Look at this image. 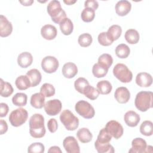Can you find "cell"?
<instances>
[{
    "mask_svg": "<svg viewBox=\"0 0 153 153\" xmlns=\"http://www.w3.org/2000/svg\"><path fill=\"white\" fill-rule=\"evenodd\" d=\"M76 136L79 140L82 143L90 142L93 138V134L87 128H81L76 133Z\"/></svg>",
    "mask_w": 153,
    "mask_h": 153,
    "instance_id": "24",
    "label": "cell"
},
{
    "mask_svg": "<svg viewBox=\"0 0 153 153\" xmlns=\"http://www.w3.org/2000/svg\"><path fill=\"white\" fill-rule=\"evenodd\" d=\"M40 93H41L45 97H50L54 95L55 88L52 84L44 83L40 88Z\"/></svg>",
    "mask_w": 153,
    "mask_h": 153,
    "instance_id": "41",
    "label": "cell"
},
{
    "mask_svg": "<svg viewBox=\"0 0 153 153\" xmlns=\"http://www.w3.org/2000/svg\"><path fill=\"white\" fill-rule=\"evenodd\" d=\"M124 37L128 43L130 44H135L139 42L140 36L139 32L136 30L130 29L126 32Z\"/></svg>",
    "mask_w": 153,
    "mask_h": 153,
    "instance_id": "26",
    "label": "cell"
},
{
    "mask_svg": "<svg viewBox=\"0 0 153 153\" xmlns=\"http://www.w3.org/2000/svg\"><path fill=\"white\" fill-rule=\"evenodd\" d=\"M27 96L25 93H17L12 98L13 103L17 106H23L27 103Z\"/></svg>",
    "mask_w": 153,
    "mask_h": 153,
    "instance_id": "31",
    "label": "cell"
},
{
    "mask_svg": "<svg viewBox=\"0 0 153 153\" xmlns=\"http://www.w3.org/2000/svg\"><path fill=\"white\" fill-rule=\"evenodd\" d=\"M114 75L121 82H130L133 78V74L128 67L123 63L117 64L113 69Z\"/></svg>",
    "mask_w": 153,
    "mask_h": 153,
    "instance_id": "5",
    "label": "cell"
},
{
    "mask_svg": "<svg viewBox=\"0 0 153 153\" xmlns=\"http://www.w3.org/2000/svg\"><path fill=\"white\" fill-rule=\"evenodd\" d=\"M121 33L122 28L117 25H114L110 26L106 32L108 37L112 42L117 40L120 37Z\"/></svg>",
    "mask_w": 153,
    "mask_h": 153,
    "instance_id": "23",
    "label": "cell"
},
{
    "mask_svg": "<svg viewBox=\"0 0 153 153\" xmlns=\"http://www.w3.org/2000/svg\"><path fill=\"white\" fill-rule=\"evenodd\" d=\"M153 93L152 91H142L139 92L134 100L136 108L141 112H146L152 108Z\"/></svg>",
    "mask_w": 153,
    "mask_h": 153,
    "instance_id": "2",
    "label": "cell"
},
{
    "mask_svg": "<svg viewBox=\"0 0 153 153\" xmlns=\"http://www.w3.org/2000/svg\"><path fill=\"white\" fill-rule=\"evenodd\" d=\"M13 91V88L10 82L4 81L2 79H0V94L2 97H9L12 94Z\"/></svg>",
    "mask_w": 153,
    "mask_h": 153,
    "instance_id": "27",
    "label": "cell"
},
{
    "mask_svg": "<svg viewBox=\"0 0 153 153\" xmlns=\"http://www.w3.org/2000/svg\"><path fill=\"white\" fill-rule=\"evenodd\" d=\"M63 2L67 5H72L76 2V1H63Z\"/></svg>",
    "mask_w": 153,
    "mask_h": 153,
    "instance_id": "50",
    "label": "cell"
},
{
    "mask_svg": "<svg viewBox=\"0 0 153 153\" xmlns=\"http://www.w3.org/2000/svg\"><path fill=\"white\" fill-rule=\"evenodd\" d=\"M48 152H56V153H62V151L60 148L59 146H53L50 148V149L48 150Z\"/></svg>",
    "mask_w": 153,
    "mask_h": 153,
    "instance_id": "48",
    "label": "cell"
},
{
    "mask_svg": "<svg viewBox=\"0 0 153 153\" xmlns=\"http://www.w3.org/2000/svg\"><path fill=\"white\" fill-rule=\"evenodd\" d=\"M60 29L62 33L65 35H69L74 30V25L71 20L68 17L65 19L60 24Z\"/></svg>",
    "mask_w": 153,
    "mask_h": 153,
    "instance_id": "25",
    "label": "cell"
},
{
    "mask_svg": "<svg viewBox=\"0 0 153 153\" xmlns=\"http://www.w3.org/2000/svg\"><path fill=\"white\" fill-rule=\"evenodd\" d=\"M76 112L85 119H90L94 117L95 111L90 103L85 100H79L75 104Z\"/></svg>",
    "mask_w": 153,
    "mask_h": 153,
    "instance_id": "7",
    "label": "cell"
},
{
    "mask_svg": "<svg viewBox=\"0 0 153 153\" xmlns=\"http://www.w3.org/2000/svg\"><path fill=\"white\" fill-rule=\"evenodd\" d=\"M9 111L8 106L7 103H0V117H5Z\"/></svg>",
    "mask_w": 153,
    "mask_h": 153,
    "instance_id": "46",
    "label": "cell"
},
{
    "mask_svg": "<svg viewBox=\"0 0 153 153\" xmlns=\"http://www.w3.org/2000/svg\"><path fill=\"white\" fill-rule=\"evenodd\" d=\"M33 62L32 54L27 51L20 53L17 57V63L22 68H26L30 66Z\"/></svg>",
    "mask_w": 153,
    "mask_h": 153,
    "instance_id": "20",
    "label": "cell"
},
{
    "mask_svg": "<svg viewBox=\"0 0 153 153\" xmlns=\"http://www.w3.org/2000/svg\"><path fill=\"white\" fill-rule=\"evenodd\" d=\"M111 139L112 136L106 131L105 128H103L100 130L96 142L99 143H109Z\"/></svg>",
    "mask_w": 153,
    "mask_h": 153,
    "instance_id": "37",
    "label": "cell"
},
{
    "mask_svg": "<svg viewBox=\"0 0 153 153\" xmlns=\"http://www.w3.org/2000/svg\"><path fill=\"white\" fill-rule=\"evenodd\" d=\"M63 75L66 78H74L78 73L76 65L72 62H68L63 66L62 69Z\"/></svg>",
    "mask_w": 153,
    "mask_h": 153,
    "instance_id": "19",
    "label": "cell"
},
{
    "mask_svg": "<svg viewBox=\"0 0 153 153\" xmlns=\"http://www.w3.org/2000/svg\"><path fill=\"white\" fill-rule=\"evenodd\" d=\"M98 42L99 43L103 46H109L112 44V42L107 36V33L105 32H101L98 35Z\"/></svg>",
    "mask_w": 153,
    "mask_h": 153,
    "instance_id": "43",
    "label": "cell"
},
{
    "mask_svg": "<svg viewBox=\"0 0 153 153\" xmlns=\"http://www.w3.org/2000/svg\"><path fill=\"white\" fill-rule=\"evenodd\" d=\"M26 75L28 76L30 82V87H33L38 85L41 81L42 76L40 72L36 69H32L27 72Z\"/></svg>",
    "mask_w": 153,
    "mask_h": 153,
    "instance_id": "21",
    "label": "cell"
},
{
    "mask_svg": "<svg viewBox=\"0 0 153 153\" xmlns=\"http://www.w3.org/2000/svg\"><path fill=\"white\" fill-rule=\"evenodd\" d=\"M130 52V48L125 44H119L115 48V54L120 59L127 58L129 56Z\"/></svg>",
    "mask_w": 153,
    "mask_h": 153,
    "instance_id": "30",
    "label": "cell"
},
{
    "mask_svg": "<svg viewBox=\"0 0 153 153\" xmlns=\"http://www.w3.org/2000/svg\"><path fill=\"white\" fill-rule=\"evenodd\" d=\"M85 8H90L94 11L96 10L99 7V4L97 1L94 0H88L86 1L84 3Z\"/></svg>",
    "mask_w": 153,
    "mask_h": 153,
    "instance_id": "45",
    "label": "cell"
},
{
    "mask_svg": "<svg viewBox=\"0 0 153 153\" xmlns=\"http://www.w3.org/2000/svg\"><path fill=\"white\" fill-rule=\"evenodd\" d=\"M108 72V69L102 66L98 63H95L92 68V73L96 78H102L105 76Z\"/></svg>",
    "mask_w": 153,
    "mask_h": 153,
    "instance_id": "34",
    "label": "cell"
},
{
    "mask_svg": "<svg viewBox=\"0 0 153 153\" xmlns=\"http://www.w3.org/2000/svg\"><path fill=\"white\" fill-rule=\"evenodd\" d=\"M30 105L36 109H41L45 105V96L41 93H36L31 96Z\"/></svg>",
    "mask_w": 153,
    "mask_h": 153,
    "instance_id": "22",
    "label": "cell"
},
{
    "mask_svg": "<svg viewBox=\"0 0 153 153\" xmlns=\"http://www.w3.org/2000/svg\"><path fill=\"white\" fill-rule=\"evenodd\" d=\"M116 100L120 103H126L130 98V93L127 88L120 87L117 88L114 93Z\"/></svg>",
    "mask_w": 153,
    "mask_h": 153,
    "instance_id": "14",
    "label": "cell"
},
{
    "mask_svg": "<svg viewBox=\"0 0 153 153\" xmlns=\"http://www.w3.org/2000/svg\"><path fill=\"white\" fill-rule=\"evenodd\" d=\"M60 120L66 130L74 131L79 126V119L69 110L63 111L60 115Z\"/></svg>",
    "mask_w": 153,
    "mask_h": 153,
    "instance_id": "4",
    "label": "cell"
},
{
    "mask_svg": "<svg viewBox=\"0 0 153 153\" xmlns=\"http://www.w3.org/2000/svg\"><path fill=\"white\" fill-rule=\"evenodd\" d=\"M94 147L99 153H113L115 152L114 147L109 143H99L95 141Z\"/></svg>",
    "mask_w": 153,
    "mask_h": 153,
    "instance_id": "33",
    "label": "cell"
},
{
    "mask_svg": "<svg viewBox=\"0 0 153 153\" xmlns=\"http://www.w3.org/2000/svg\"><path fill=\"white\" fill-rule=\"evenodd\" d=\"M15 84L17 88L20 90H25L30 87V80L26 75L18 76L16 79Z\"/></svg>",
    "mask_w": 153,
    "mask_h": 153,
    "instance_id": "28",
    "label": "cell"
},
{
    "mask_svg": "<svg viewBox=\"0 0 153 153\" xmlns=\"http://www.w3.org/2000/svg\"><path fill=\"white\" fill-rule=\"evenodd\" d=\"M113 63V59L112 56L107 53H104L100 55L98 59V63L102 66L109 69Z\"/></svg>",
    "mask_w": 153,
    "mask_h": 153,
    "instance_id": "36",
    "label": "cell"
},
{
    "mask_svg": "<svg viewBox=\"0 0 153 153\" xmlns=\"http://www.w3.org/2000/svg\"><path fill=\"white\" fill-rule=\"evenodd\" d=\"M93 41L92 36L88 33H84L80 35L78 39V44L82 47H87L91 45Z\"/></svg>",
    "mask_w": 153,
    "mask_h": 153,
    "instance_id": "40",
    "label": "cell"
},
{
    "mask_svg": "<svg viewBox=\"0 0 153 153\" xmlns=\"http://www.w3.org/2000/svg\"><path fill=\"white\" fill-rule=\"evenodd\" d=\"M27 117V111L24 108H19L10 113L9 121L13 126L17 127L23 124L26 121Z\"/></svg>",
    "mask_w": 153,
    "mask_h": 153,
    "instance_id": "6",
    "label": "cell"
},
{
    "mask_svg": "<svg viewBox=\"0 0 153 153\" xmlns=\"http://www.w3.org/2000/svg\"><path fill=\"white\" fill-rule=\"evenodd\" d=\"M62 105L59 99H53L47 101L44 105V110L47 115L55 116L62 110Z\"/></svg>",
    "mask_w": 153,
    "mask_h": 153,
    "instance_id": "10",
    "label": "cell"
},
{
    "mask_svg": "<svg viewBox=\"0 0 153 153\" xmlns=\"http://www.w3.org/2000/svg\"><path fill=\"white\" fill-rule=\"evenodd\" d=\"M29 133L34 138H41L45 134L44 118L40 114H33L29 120Z\"/></svg>",
    "mask_w": 153,
    "mask_h": 153,
    "instance_id": "1",
    "label": "cell"
},
{
    "mask_svg": "<svg viewBox=\"0 0 153 153\" xmlns=\"http://www.w3.org/2000/svg\"><path fill=\"white\" fill-rule=\"evenodd\" d=\"M97 88L99 93L102 94H108L112 89L111 82L107 80H102L97 82Z\"/></svg>",
    "mask_w": 153,
    "mask_h": 153,
    "instance_id": "29",
    "label": "cell"
},
{
    "mask_svg": "<svg viewBox=\"0 0 153 153\" xmlns=\"http://www.w3.org/2000/svg\"><path fill=\"white\" fill-rule=\"evenodd\" d=\"M24 6H29L31 5L32 3H33V1H19Z\"/></svg>",
    "mask_w": 153,
    "mask_h": 153,
    "instance_id": "49",
    "label": "cell"
},
{
    "mask_svg": "<svg viewBox=\"0 0 153 153\" xmlns=\"http://www.w3.org/2000/svg\"><path fill=\"white\" fill-rule=\"evenodd\" d=\"M136 83L141 87H148L152 83V77L146 72L139 73L136 76Z\"/></svg>",
    "mask_w": 153,
    "mask_h": 153,
    "instance_id": "15",
    "label": "cell"
},
{
    "mask_svg": "<svg viewBox=\"0 0 153 153\" xmlns=\"http://www.w3.org/2000/svg\"><path fill=\"white\" fill-rule=\"evenodd\" d=\"M47 127L50 132L52 133L56 132L58 127V124L56 120L54 118L50 119L47 123Z\"/></svg>",
    "mask_w": 153,
    "mask_h": 153,
    "instance_id": "44",
    "label": "cell"
},
{
    "mask_svg": "<svg viewBox=\"0 0 153 153\" xmlns=\"http://www.w3.org/2000/svg\"><path fill=\"white\" fill-rule=\"evenodd\" d=\"M44 151V145L41 142L33 143L27 148V152L29 153H42Z\"/></svg>",
    "mask_w": 153,
    "mask_h": 153,
    "instance_id": "42",
    "label": "cell"
},
{
    "mask_svg": "<svg viewBox=\"0 0 153 153\" xmlns=\"http://www.w3.org/2000/svg\"><path fill=\"white\" fill-rule=\"evenodd\" d=\"M59 63L58 60L51 56H48L43 58L41 61V67L42 70L48 74L55 72L58 69Z\"/></svg>",
    "mask_w": 153,
    "mask_h": 153,
    "instance_id": "8",
    "label": "cell"
},
{
    "mask_svg": "<svg viewBox=\"0 0 153 153\" xmlns=\"http://www.w3.org/2000/svg\"><path fill=\"white\" fill-rule=\"evenodd\" d=\"M131 4L126 0L118 1L115 5V12L120 16H126L131 10Z\"/></svg>",
    "mask_w": 153,
    "mask_h": 153,
    "instance_id": "18",
    "label": "cell"
},
{
    "mask_svg": "<svg viewBox=\"0 0 153 153\" xmlns=\"http://www.w3.org/2000/svg\"><path fill=\"white\" fill-rule=\"evenodd\" d=\"M105 128L112 137H114L116 139H119L123 134L124 130L123 126L120 123L115 120L108 121Z\"/></svg>",
    "mask_w": 153,
    "mask_h": 153,
    "instance_id": "9",
    "label": "cell"
},
{
    "mask_svg": "<svg viewBox=\"0 0 153 153\" xmlns=\"http://www.w3.org/2000/svg\"><path fill=\"white\" fill-rule=\"evenodd\" d=\"M140 132L146 136H150L153 133V124L151 121H143L140 126Z\"/></svg>",
    "mask_w": 153,
    "mask_h": 153,
    "instance_id": "32",
    "label": "cell"
},
{
    "mask_svg": "<svg viewBox=\"0 0 153 153\" xmlns=\"http://www.w3.org/2000/svg\"><path fill=\"white\" fill-rule=\"evenodd\" d=\"M140 118L138 114L133 111H127L124 116V120L126 124L131 127H134L137 126L140 121Z\"/></svg>",
    "mask_w": 153,
    "mask_h": 153,
    "instance_id": "17",
    "label": "cell"
},
{
    "mask_svg": "<svg viewBox=\"0 0 153 153\" xmlns=\"http://www.w3.org/2000/svg\"><path fill=\"white\" fill-rule=\"evenodd\" d=\"M99 92L97 90V89H96V88L93 87V86L89 85H88L86 88L85 89L83 94L87 97L88 99L91 100H94L95 99H96L99 95Z\"/></svg>",
    "mask_w": 153,
    "mask_h": 153,
    "instance_id": "39",
    "label": "cell"
},
{
    "mask_svg": "<svg viewBox=\"0 0 153 153\" xmlns=\"http://www.w3.org/2000/svg\"><path fill=\"white\" fill-rule=\"evenodd\" d=\"M13 31V26L6 17L3 15L0 16V36L7 37L11 35Z\"/></svg>",
    "mask_w": 153,
    "mask_h": 153,
    "instance_id": "13",
    "label": "cell"
},
{
    "mask_svg": "<svg viewBox=\"0 0 153 153\" xmlns=\"http://www.w3.org/2000/svg\"><path fill=\"white\" fill-rule=\"evenodd\" d=\"M95 17V11L90 8H85L81 12V19L85 22H91Z\"/></svg>",
    "mask_w": 153,
    "mask_h": 153,
    "instance_id": "38",
    "label": "cell"
},
{
    "mask_svg": "<svg viewBox=\"0 0 153 153\" xmlns=\"http://www.w3.org/2000/svg\"><path fill=\"white\" fill-rule=\"evenodd\" d=\"M47 13L51 17L53 22L60 24L66 18L65 11L62 9L59 1L53 0L49 2L47 7Z\"/></svg>",
    "mask_w": 153,
    "mask_h": 153,
    "instance_id": "3",
    "label": "cell"
},
{
    "mask_svg": "<svg viewBox=\"0 0 153 153\" xmlns=\"http://www.w3.org/2000/svg\"><path fill=\"white\" fill-rule=\"evenodd\" d=\"M131 148L128 151L133 153H143L146 152V142L141 137H136L131 142Z\"/></svg>",
    "mask_w": 153,
    "mask_h": 153,
    "instance_id": "12",
    "label": "cell"
},
{
    "mask_svg": "<svg viewBox=\"0 0 153 153\" xmlns=\"http://www.w3.org/2000/svg\"><path fill=\"white\" fill-rule=\"evenodd\" d=\"M88 81L83 77H79L78 79H76L75 81L74 82V87L75 90L79 92V93H81L83 94L84 91L86 87L89 85Z\"/></svg>",
    "mask_w": 153,
    "mask_h": 153,
    "instance_id": "35",
    "label": "cell"
},
{
    "mask_svg": "<svg viewBox=\"0 0 153 153\" xmlns=\"http://www.w3.org/2000/svg\"><path fill=\"white\" fill-rule=\"evenodd\" d=\"M57 31L54 26L45 25L41 27V34L43 38L47 40H53L57 36Z\"/></svg>",
    "mask_w": 153,
    "mask_h": 153,
    "instance_id": "16",
    "label": "cell"
},
{
    "mask_svg": "<svg viewBox=\"0 0 153 153\" xmlns=\"http://www.w3.org/2000/svg\"><path fill=\"white\" fill-rule=\"evenodd\" d=\"M0 126H1V134L5 133L8 130V125L7 122L4 120H0Z\"/></svg>",
    "mask_w": 153,
    "mask_h": 153,
    "instance_id": "47",
    "label": "cell"
},
{
    "mask_svg": "<svg viewBox=\"0 0 153 153\" xmlns=\"http://www.w3.org/2000/svg\"><path fill=\"white\" fill-rule=\"evenodd\" d=\"M65 151L68 153H79L80 148L76 139L74 136H68L63 141Z\"/></svg>",
    "mask_w": 153,
    "mask_h": 153,
    "instance_id": "11",
    "label": "cell"
}]
</instances>
